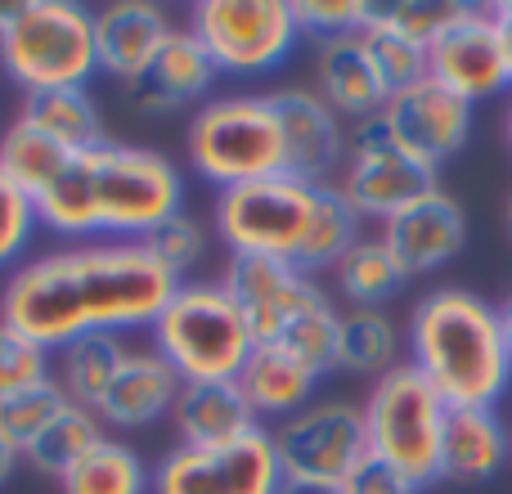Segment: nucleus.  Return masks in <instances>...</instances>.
<instances>
[{"label": "nucleus", "instance_id": "1a4fd4ad", "mask_svg": "<svg viewBox=\"0 0 512 494\" xmlns=\"http://www.w3.org/2000/svg\"><path fill=\"white\" fill-rule=\"evenodd\" d=\"M319 207V185L301 176H265L225 189L212 203V230L230 256H270L297 265Z\"/></svg>", "mask_w": 512, "mask_h": 494}, {"label": "nucleus", "instance_id": "5701e85b", "mask_svg": "<svg viewBox=\"0 0 512 494\" xmlns=\"http://www.w3.org/2000/svg\"><path fill=\"white\" fill-rule=\"evenodd\" d=\"M171 423L180 445H225L261 427L239 382H180Z\"/></svg>", "mask_w": 512, "mask_h": 494}, {"label": "nucleus", "instance_id": "b1692460", "mask_svg": "<svg viewBox=\"0 0 512 494\" xmlns=\"http://www.w3.org/2000/svg\"><path fill=\"white\" fill-rule=\"evenodd\" d=\"M319 382L324 378H319L310 364H301L297 355L279 351V346H256L239 373V387H243V396H248L261 427H265V418L283 423V418L301 414L306 405H315Z\"/></svg>", "mask_w": 512, "mask_h": 494}, {"label": "nucleus", "instance_id": "423d86ee", "mask_svg": "<svg viewBox=\"0 0 512 494\" xmlns=\"http://www.w3.org/2000/svg\"><path fill=\"white\" fill-rule=\"evenodd\" d=\"M0 68L27 95L86 90L99 77L95 9L77 0H18L0 32Z\"/></svg>", "mask_w": 512, "mask_h": 494}, {"label": "nucleus", "instance_id": "dca6fc26", "mask_svg": "<svg viewBox=\"0 0 512 494\" xmlns=\"http://www.w3.org/2000/svg\"><path fill=\"white\" fill-rule=\"evenodd\" d=\"M270 104H274V117H279L283 149H288V176H301L310 185L337 180L351 131L324 104V95L310 86H283V90H270Z\"/></svg>", "mask_w": 512, "mask_h": 494}, {"label": "nucleus", "instance_id": "412c9836", "mask_svg": "<svg viewBox=\"0 0 512 494\" xmlns=\"http://www.w3.org/2000/svg\"><path fill=\"white\" fill-rule=\"evenodd\" d=\"M315 90L324 95V104L342 122H355V126L373 122L391 99V86L382 81L378 63H373L369 45L360 41V32L315 45Z\"/></svg>", "mask_w": 512, "mask_h": 494}, {"label": "nucleus", "instance_id": "f03ea898", "mask_svg": "<svg viewBox=\"0 0 512 494\" xmlns=\"http://www.w3.org/2000/svg\"><path fill=\"white\" fill-rule=\"evenodd\" d=\"M185 212V176L158 149L104 140L77 153L59 180L36 198L41 230L68 243L117 239L144 243Z\"/></svg>", "mask_w": 512, "mask_h": 494}, {"label": "nucleus", "instance_id": "cd10ccee", "mask_svg": "<svg viewBox=\"0 0 512 494\" xmlns=\"http://www.w3.org/2000/svg\"><path fill=\"white\" fill-rule=\"evenodd\" d=\"M63 494H153V468L131 441L104 436L72 472L59 477Z\"/></svg>", "mask_w": 512, "mask_h": 494}, {"label": "nucleus", "instance_id": "393cba45", "mask_svg": "<svg viewBox=\"0 0 512 494\" xmlns=\"http://www.w3.org/2000/svg\"><path fill=\"white\" fill-rule=\"evenodd\" d=\"M405 333L387 310H355L346 306L337 319V369L342 373H360V378L378 382L382 373H391L400 360Z\"/></svg>", "mask_w": 512, "mask_h": 494}, {"label": "nucleus", "instance_id": "aec40b11", "mask_svg": "<svg viewBox=\"0 0 512 494\" xmlns=\"http://www.w3.org/2000/svg\"><path fill=\"white\" fill-rule=\"evenodd\" d=\"M171 32H176V23L153 0H113V5L95 9L99 72L131 86V81H140L153 68V59L171 41Z\"/></svg>", "mask_w": 512, "mask_h": 494}, {"label": "nucleus", "instance_id": "79ce46f5", "mask_svg": "<svg viewBox=\"0 0 512 494\" xmlns=\"http://www.w3.org/2000/svg\"><path fill=\"white\" fill-rule=\"evenodd\" d=\"M279 494H342V490H333V486H297V481H283Z\"/></svg>", "mask_w": 512, "mask_h": 494}, {"label": "nucleus", "instance_id": "20e7f679", "mask_svg": "<svg viewBox=\"0 0 512 494\" xmlns=\"http://www.w3.org/2000/svg\"><path fill=\"white\" fill-rule=\"evenodd\" d=\"M221 283L234 297V306L243 310L256 346H279V351L297 355L319 378L337 373L342 310L319 288V279L301 274L288 261H270V256H230Z\"/></svg>", "mask_w": 512, "mask_h": 494}, {"label": "nucleus", "instance_id": "ea45409f", "mask_svg": "<svg viewBox=\"0 0 512 494\" xmlns=\"http://www.w3.org/2000/svg\"><path fill=\"white\" fill-rule=\"evenodd\" d=\"M490 14H495L499 45H504V68H508V81H512V0H499V5H490Z\"/></svg>", "mask_w": 512, "mask_h": 494}, {"label": "nucleus", "instance_id": "f3484780", "mask_svg": "<svg viewBox=\"0 0 512 494\" xmlns=\"http://www.w3.org/2000/svg\"><path fill=\"white\" fill-rule=\"evenodd\" d=\"M378 239L396 256L405 279H418V274H432V270H441V265H450L454 256L463 252V243H468V216H463L459 198H450L436 185L432 194H423L414 207L391 216Z\"/></svg>", "mask_w": 512, "mask_h": 494}, {"label": "nucleus", "instance_id": "a19ab883", "mask_svg": "<svg viewBox=\"0 0 512 494\" xmlns=\"http://www.w3.org/2000/svg\"><path fill=\"white\" fill-rule=\"evenodd\" d=\"M18 463H23V454H18L14 445H9L5 436H0V486H9V477L18 472Z\"/></svg>", "mask_w": 512, "mask_h": 494}, {"label": "nucleus", "instance_id": "0eeeda50", "mask_svg": "<svg viewBox=\"0 0 512 494\" xmlns=\"http://www.w3.org/2000/svg\"><path fill=\"white\" fill-rule=\"evenodd\" d=\"M185 158L216 194L288 171V149L270 95H212L185 126Z\"/></svg>", "mask_w": 512, "mask_h": 494}, {"label": "nucleus", "instance_id": "7ed1b4c3", "mask_svg": "<svg viewBox=\"0 0 512 494\" xmlns=\"http://www.w3.org/2000/svg\"><path fill=\"white\" fill-rule=\"evenodd\" d=\"M409 364L450 409H495L512 387V346L499 306L468 288H432L409 310Z\"/></svg>", "mask_w": 512, "mask_h": 494}, {"label": "nucleus", "instance_id": "4c0bfd02", "mask_svg": "<svg viewBox=\"0 0 512 494\" xmlns=\"http://www.w3.org/2000/svg\"><path fill=\"white\" fill-rule=\"evenodd\" d=\"M378 9L409 36V41H418L427 50V45L463 14V0H396V5H378Z\"/></svg>", "mask_w": 512, "mask_h": 494}, {"label": "nucleus", "instance_id": "e433bc0d", "mask_svg": "<svg viewBox=\"0 0 512 494\" xmlns=\"http://www.w3.org/2000/svg\"><path fill=\"white\" fill-rule=\"evenodd\" d=\"M301 36L315 41H337V36H355L369 23L373 5L369 0H292Z\"/></svg>", "mask_w": 512, "mask_h": 494}, {"label": "nucleus", "instance_id": "f704fd0d", "mask_svg": "<svg viewBox=\"0 0 512 494\" xmlns=\"http://www.w3.org/2000/svg\"><path fill=\"white\" fill-rule=\"evenodd\" d=\"M144 243H149V252L158 256L180 283H185V274H194L198 265L207 261V243H212V234H207V225L198 221V216L180 212V216H171L162 230H153Z\"/></svg>", "mask_w": 512, "mask_h": 494}, {"label": "nucleus", "instance_id": "6e6552de", "mask_svg": "<svg viewBox=\"0 0 512 494\" xmlns=\"http://www.w3.org/2000/svg\"><path fill=\"white\" fill-rule=\"evenodd\" d=\"M364 436H369V454L405 472L418 490L441 481V441H445V418L450 405L441 391L414 369V364H396L382 373L364 396Z\"/></svg>", "mask_w": 512, "mask_h": 494}, {"label": "nucleus", "instance_id": "4468645a", "mask_svg": "<svg viewBox=\"0 0 512 494\" xmlns=\"http://www.w3.org/2000/svg\"><path fill=\"white\" fill-rule=\"evenodd\" d=\"M472 108L477 104L459 99L454 90H445L441 81L418 77V81H409V86L391 90L378 122L387 126L396 149H405L409 158L423 162V167L441 171V162H450L454 153L468 144Z\"/></svg>", "mask_w": 512, "mask_h": 494}, {"label": "nucleus", "instance_id": "72a5a7b5", "mask_svg": "<svg viewBox=\"0 0 512 494\" xmlns=\"http://www.w3.org/2000/svg\"><path fill=\"white\" fill-rule=\"evenodd\" d=\"M45 378H54V351L36 346L32 337H23L0 319V400L41 387Z\"/></svg>", "mask_w": 512, "mask_h": 494}, {"label": "nucleus", "instance_id": "c03bdc74", "mask_svg": "<svg viewBox=\"0 0 512 494\" xmlns=\"http://www.w3.org/2000/svg\"><path fill=\"white\" fill-rule=\"evenodd\" d=\"M14 9H18V0H14V5H0V32H5V27H9V18H14Z\"/></svg>", "mask_w": 512, "mask_h": 494}, {"label": "nucleus", "instance_id": "a211bd4d", "mask_svg": "<svg viewBox=\"0 0 512 494\" xmlns=\"http://www.w3.org/2000/svg\"><path fill=\"white\" fill-rule=\"evenodd\" d=\"M216 77L221 72H216L212 54L203 50V41L189 27H176L162 54L153 59V68L126 86V104L140 117H176L185 108H203L212 99Z\"/></svg>", "mask_w": 512, "mask_h": 494}, {"label": "nucleus", "instance_id": "4be33fe9", "mask_svg": "<svg viewBox=\"0 0 512 494\" xmlns=\"http://www.w3.org/2000/svg\"><path fill=\"white\" fill-rule=\"evenodd\" d=\"M512 463V432L499 409H450L441 441V481L477 486Z\"/></svg>", "mask_w": 512, "mask_h": 494}, {"label": "nucleus", "instance_id": "ddd939ff", "mask_svg": "<svg viewBox=\"0 0 512 494\" xmlns=\"http://www.w3.org/2000/svg\"><path fill=\"white\" fill-rule=\"evenodd\" d=\"M337 189L360 221L387 225L391 216H400L423 194H432L436 171L414 162L405 149H396L387 126L373 117L346 135V162L337 171Z\"/></svg>", "mask_w": 512, "mask_h": 494}, {"label": "nucleus", "instance_id": "7c9ffc66", "mask_svg": "<svg viewBox=\"0 0 512 494\" xmlns=\"http://www.w3.org/2000/svg\"><path fill=\"white\" fill-rule=\"evenodd\" d=\"M104 423L90 414L86 405H68L32 445L23 450V463H32L41 477H54L59 481L63 472H72L99 441H104Z\"/></svg>", "mask_w": 512, "mask_h": 494}, {"label": "nucleus", "instance_id": "6ab92c4d", "mask_svg": "<svg viewBox=\"0 0 512 494\" xmlns=\"http://www.w3.org/2000/svg\"><path fill=\"white\" fill-rule=\"evenodd\" d=\"M180 396V378L153 346H131L117 378L104 387V396L90 405V414L104 423V432H144V427L171 418Z\"/></svg>", "mask_w": 512, "mask_h": 494}, {"label": "nucleus", "instance_id": "58836bf2", "mask_svg": "<svg viewBox=\"0 0 512 494\" xmlns=\"http://www.w3.org/2000/svg\"><path fill=\"white\" fill-rule=\"evenodd\" d=\"M337 490H342V494H418V486L405 477V472H396L391 463L373 459V454Z\"/></svg>", "mask_w": 512, "mask_h": 494}, {"label": "nucleus", "instance_id": "9b49d317", "mask_svg": "<svg viewBox=\"0 0 512 494\" xmlns=\"http://www.w3.org/2000/svg\"><path fill=\"white\" fill-rule=\"evenodd\" d=\"M274 454H279L283 481L297 486H342L364 459H369V436H364V409L351 400H315L301 414L270 427Z\"/></svg>", "mask_w": 512, "mask_h": 494}, {"label": "nucleus", "instance_id": "39448f33", "mask_svg": "<svg viewBox=\"0 0 512 494\" xmlns=\"http://www.w3.org/2000/svg\"><path fill=\"white\" fill-rule=\"evenodd\" d=\"M153 351L180 382H239L256 351L248 319L221 279H185L153 319Z\"/></svg>", "mask_w": 512, "mask_h": 494}, {"label": "nucleus", "instance_id": "37998d69", "mask_svg": "<svg viewBox=\"0 0 512 494\" xmlns=\"http://www.w3.org/2000/svg\"><path fill=\"white\" fill-rule=\"evenodd\" d=\"M499 315H504V328H508V346H512V297L499 306Z\"/></svg>", "mask_w": 512, "mask_h": 494}, {"label": "nucleus", "instance_id": "bb28decb", "mask_svg": "<svg viewBox=\"0 0 512 494\" xmlns=\"http://www.w3.org/2000/svg\"><path fill=\"white\" fill-rule=\"evenodd\" d=\"M18 117L32 122L36 131H45L68 153H86L108 140L104 117H99V104L90 90H45V95H27Z\"/></svg>", "mask_w": 512, "mask_h": 494}, {"label": "nucleus", "instance_id": "c85d7f7f", "mask_svg": "<svg viewBox=\"0 0 512 494\" xmlns=\"http://www.w3.org/2000/svg\"><path fill=\"white\" fill-rule=\"evenodd\" d=\"M333 279H337V292L346 297V306H355V310H387V301L400 297V288L409 283L378 234H364L333 265Z\"/></svg>", "mask_w": 512, "mask_h": 494}, {"label": "nucleus", "instance_id": "f257e3e1", "mask_svg": "<svg viewBox=\"0 0 512 494\" xmlns=\"http://www.w3.org/2000/svg\"><path fill=\"white\" fill-rule=\"evenodd\" d=\"M180 279L149 252V243H63L23 261L0 292V319L45 351H63L90 333L153 328Z\"/></svg>", "mask_w": 512, "mask_h": 494}, {"label": "nucleus", "instance_id": "473e14b6", "mask_svg": "<svg viewBox=\"0 0 512 494\" xmlns=\"http://www.w3.org/2000/svg\"><path fill=\"white\" fill-rule=\"evenodd\" d=\"M68 405H72L68 391H63L54 378H45L41 387L18 391V396L0 400V436H5V441L14 445L18 454H23L27 445H32L36 436H41L45 427H50Z\"/></svg>", "mask_w": 512, "mask_h": 494}, {"label": "nucleus", "instance_id": "2eb2a0df", "mask_svg": "<svg viewBox=\"0 0 512 494\" xmlns=\"http://www.w3.org/2000/svg\"><path fill=\"white\" fill-rule=\"evenodd\" d=\"M427 77L459 99H495L512 86L504 68V45L490 5H463V14L427 45Z\"/></svg>", "mask_w": 512, "mask_h": 494}, {"label": "nucleus", "instance_id": "a878e982", "mask_svg": "<svg viewBox=\"0 0 512 494\" xmlns=\"http://www.w3.org/2000/svg\"><path fill=\"white\" fill-rule=\"evenodd\" d=\"M131 355V342L117 333H90L68 342L63 351H54V382L68 391L72 405H95L104 396V387L117 378L122 360Z\"/></svg>", "mask_w": 512, "mask_h": 494}, {"label": "nucleus", "instance_id": "49530a36", "mask_svg": "<svg viewBox=\"0 0 512 494\" xmlns=\"http://www.w3.org/2000/svg\"><path fill=\"white\" fill-rule=\"evenodd\" d=\"M508 234H512V194H508Z\"/></svg>", "mask_w": 512, "mask_h": 494}, {"label": "nucleus", "instance_id": "9d476101", "mask_svg": "<svg viewBox=\"0 0 512 494\" xmlns=\"http://www.w3.org/2000/svg\"><path fill=\"white\" fill-rule=\"evenodd\" d=\"M189 32L203 41L221 77H265L283 68L301 41L292 0H198Z\"/></svg>", "mask_w": 512, "mask_h": 494}, {"label": "nucleus", "instance_id": "c756f323", "mask_svg": "<svg viewBox=\"0 0 512 494\" xmlns=\"http://www.w3.org/2000/svg\"><path fill=\"white\" fill-rule=\"evenodd\" d=\"M72 158H77V153L54 144L50 135L36 131L32 122H23V117H14V122L0 131V171H5L23 194H32V203L68 171Z\"/></svg>", "mask_w": 512, "mask_h": 494}, {"label": "nucleus", "instance_id": "2f4dec72", "mask_svg": "<svg viewBox=\"0 0 512 494\" xmlns=\"http://www.w3.org/2000/svg\"><path fill=\"white\" fill-rule=\"evenodd\" d=\"M360 41L369 45L373 63H378L382 81H387L391 90H400V86H409V81L427 77V50L418 41H409V36L400 32V27L391 23L378 5H373L369 23L360 27Z\"/></svg>", "mask_w": 512, "mask_h": 494}, {"label": "nucleus", "instance_id": "a18cd8bd", "mask_svg": "<svg viewBox=\"0 0 512 494\" xmlns=\"http://www.w3.org/2000/svg\"><path fill=\"white\" fill-rule=\"evenodd\" d=\"M508 149H512V104H508Z\"/></svg>", "mask_w": 512, "mask_h": 494}, {"label": "nucleus", "instance_id": "f8f14e48", "mask_svg": "<svg viewBox=\"0 0 512 494\" xmlns=\"http://www.w3.org/2000/svg\"><path fill=\"white\" fill-rule=\"evenodd\" d=\"M283 468L270 427L225 445H176L153 468V494H279Z\"/></svg>", "mask_w": 512, "mask_h": 494}, {"label": "nucleus", "instance_id": "c9c22d12", "mask_svg": "<svg viewBox=\"0 0 512 494\" xmlns=\"http://www.w3.org/2000/svg\"><path fill=\"white\" fill-rule=\"evenodd\" d=\"M36 230H41V216H36L32 194H23L0 171V270H18L23 265V256L32 252Z\"/></svg>", "mask_w": 512, "mask_h": 494}]
</instances>
